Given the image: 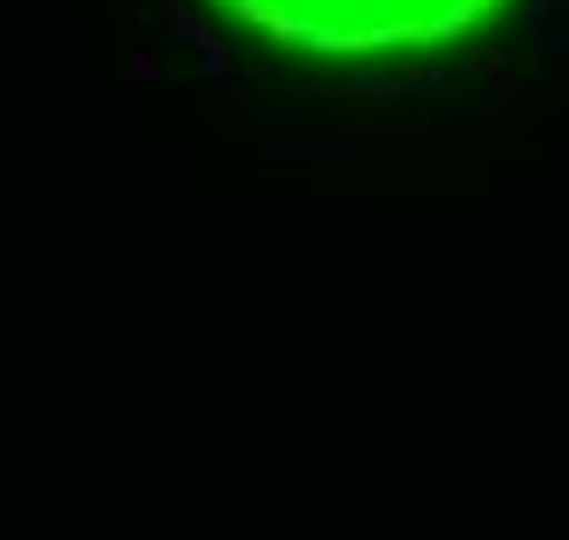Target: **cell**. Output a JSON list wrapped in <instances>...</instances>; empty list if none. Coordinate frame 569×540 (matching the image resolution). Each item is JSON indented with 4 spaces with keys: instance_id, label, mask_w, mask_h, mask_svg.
<instances>
[]
</instances>
